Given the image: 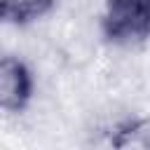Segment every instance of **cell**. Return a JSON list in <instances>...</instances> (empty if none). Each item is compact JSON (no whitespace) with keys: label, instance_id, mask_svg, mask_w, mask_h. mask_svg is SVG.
<instances>
[{"label":"cell","instance_id":"6da1fadb","mask_svg":"<svg viewBox=\"0 0 150 150\" xmlns=\"http://www.w3.org/2000/svg\"><path fill=\"white\" fill-rule=\"evenodd\" d=\"M98 28L112 45H138L150 38V0H103Z\"/></svg>","mask_w":150,"mask_h":150},{"label":"cell","instance_id":"7a4b0ae2","mask_svg":"<svg viewBox=\"0 0 150 150\" xmlns=\"http://www.w3.org/2000/svg\"><path fill=\"white\" fill-rule=\"evenodd\" d=\"M35 77L30 66L14 54H5L0 61V108L7 115L23 112L33 101Z\"/></svg>","mask_w":150,"mask_h":150},{"label":"cell","instance_id":"3957f363","mask_svg":"<svg viewBox=\"0 0 150 150\" xmlns=\"http://www.w3.org/2000/svg\"><path fill=\"white\" fill-rule=\"evenodd\" d=\"M56 7V0H0V16L9 26H28L47 16Z\"/></svg>","mask_w":150,"mask_h":150},{"label":"cell","instance_id":"277c9868","mask_svg":"<svg viewBox=\"0 0 150 150\" xmlns=\"http://www.w3.org/2000/svg\"><path fill=\"white\" fill-rule=\"evenodd\" d=\"M110 145L120 150H150V117H131L112 127Z\"/></svg>","mask_w":150,"mask_h":150}]
</instances>
